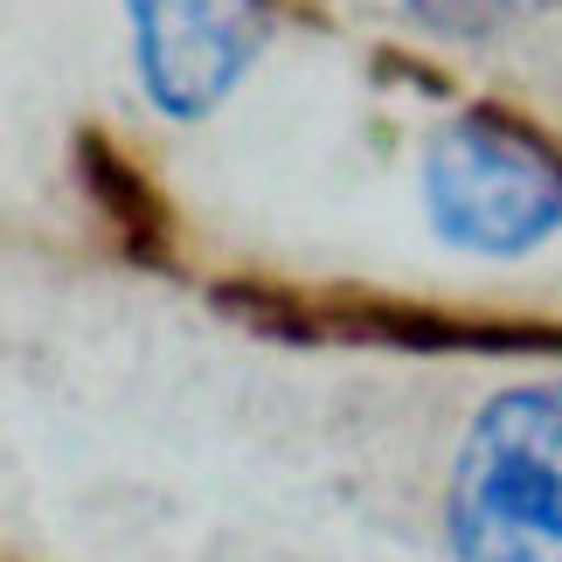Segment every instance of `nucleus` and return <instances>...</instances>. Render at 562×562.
<instances>
[{
    "label": "nucleus",
    "instance_id": "nucleus-1",
    "mask_svg": "<svg viewBox=\"0 0 562 562\" xmlns=\"http://www.w3.org/2000/svg\"><path fill=\"white\" fill-rule=\"evenodd\" d=\"M438 549L445 562H562V375L472 403L438 493Z\"/></svg>",
    "mask_w": 562,
    "mask_h": 562
},
{
    "label": "nucleus",
    "instance_id": "nucleus-2",
    "mask_svg": "<svg viewBox=\"0 0 562 562\" xmlns=\"http://www.w3.org/2000/svg\"><path fill=\"white\" fill-rule=\"evenodd\" d=\"M430 244L465 265H535L562 244V154L493 112H445L417 154Z\"/></svg>",
    "mask_w": 562,
    "mask_h": 562
},
{
    "label": "nucleus",
    "instance_id": "nucleus-3",
    "mask_svg": "<svg viewBox=\"0 0 562 562\" xmlns=\"http://www.w3.org/2000/svg\"><path fill=\"white\" fill-rule=\"evenodd\" d=\"M119 14L133 83L167 125H209L278 42L271 0H119Z\"/></svg>",
    "mask_w": 562,
    "mask_h": 562
},
{
    "label": "nucleus",
    "instance_id": "nucleus-4",
    "mask_svg": "<svg viewBox=\"0 0 562 562\" xmlns=\"http://www.w3.org/2000/svg\"><path fill=\"white\" fill-rule=\"evenodd\" d=\"M549 8L555 0H396L409 29H424L430 42H459V49H486V42L521 35Z\"/></svg>",
    "mask_w": 562,
    "mask_h": 562
}]
</instances>
